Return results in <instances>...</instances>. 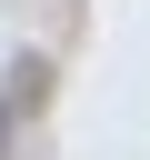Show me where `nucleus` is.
I'll use <instances>...</instances> for the list:
<instances>
[{
	"instance_id": "1",
	"label": "nucleus",
	"mask_w": 150,
	"mask_h": 160,
	"mask_svg": "<svg viewBox=\"0 0 150 160\" xmlns=\"http://www.w3.org/2000/svg\"><path fill=\"white\" fill-rule=\"evenodd\" d=\"M40 90H50V60H20L10 70V110H40Z\"/></svg>"
},
{
	"instance_id": "2",
	"label": "nucleus",
	"mask_w": 150,
	"mask_h": 160,
	"mask_svg": "<svg viewBox=\"0 0 150 160\" xmlns=\"http://www.w3.org/2000/svg\"><path fill=\"white\" fill-rule=\"evenodd\" d=\"M0 150H10V110H0Z\"/></svg>"
}]
</instances>
